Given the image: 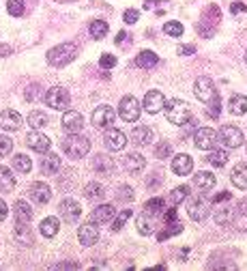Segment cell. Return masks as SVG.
Segmentation results:
<instances>
[{"label": "cell", "mask_w": 247, "mask_h": 271, "mask_svg": "<svg viewBox=\"0 0 247 271\" xmlns=\"http://www.w3.org/2000/svg\"><path fill=\"white\" fill-rule=\"evenodd\" d=\"M163 222H166V224L179 222V215H176V207H174V209H168V211H166V215H163Z\"/></svg>", "instance_id": "54"}, {"label": "cell", "mask_w": 247, "mask_h": 271, "mask_svg": "<svg viewBox=\"0 0 247 271\" xmlns=\"http://www.w3.org/2000/svg\"><path fill=\"white\" fill-rule=\"evenodd\" d=\"M163 105H166V97H163L159 91H149L144 95V110L149 112V114H157V112H161Z\"/></svg>", "instance_id": "15"}, {"label": "cell", "mask_w": 247, "mask_h": 271, "mask_svg": "<svg viewBox=\"0 0 247 271\" xmlns=\"http://www.w3.org/2000/svg\"><path fill=\"white\" fill-rule=\"evenodd\" d=\"M123 166H125L127 172L138 174V172H142V168L146 166V160L140 153H129V155H125V160H123Z\"/></svg>", "instance_id": "20"}, {"label": "cell", "mask_w": 247, "mask_h": 271, "mask_svg": "<svg viewBox=\"0 0 247 271\" xmlns=\"http://www.w3.org/2000/svg\"><path fill=\"white\" fill-rule=\"evenodd\" d=\"M116 119V112L110 108V105H99V108L93 112V125L103 129V127H112V123Z\"/></svg>", "instance_id": "11"}, {"label": "cell", "mask_w": 247, "mask_h": 271, "mask_svg": "<svg viewBox=\"0 0 247 271\" xmlns=\"http://www.w3.org/2000/svg\"><path fill=\"white\" fill-rule=\"evenodd\" d=\"M217 140H219L223 146H228V149H239V146L245 142V136H243V132H241L239 127L223 125L219 129V134H217Z\"/></svg>", "instance_id": "5"}, {"label": "cell", "mask_w": 247, "mask_h": 271, "mask_svg": "<svg viewBox=\"0 0 247 271\" xmlns=\"http://www.w3.org/2000/svg\"><path fill=\"white\" fill-rule=\"evenodd\" d=\"M138 231H140V235H144V237L155 233V220H153L151 213H146L144 211V213L138 217Z\"/></svg>", "instance_id": "32"}, {"label": "cell", "mask_w": 247, "mask_h": 271, "mask_svg": "<svg viewBox=\"0 0 247 271\" xmlns=\"http://www.w3.org/2000/svg\"><path fill=\"white\" fill-rule=\"evenodd\" d=\"M215 142H217V132L211 127H200L193 134V144L202 151H211L215 146Z\"/></svg>", "instance_id": "9"}, {"label": "cell", "mask_w": 247, "mask_h": 271, "mask_svg": "<svg viewBox=\"0 0 247 271\" xmlns=\"http://www.w3.org/2000/svg\"><path fill=\"white\" fill-rule=\"evenodd\" d=\"M179 54H181V56H191V54H196V45H181V48H179Z\"/></svg>", "instance_id": "55"}, {"label": "cell", "mask_w": 247, "mask_h": 271, "mask_svg": "<svg viewBox=\"0 0 247 271\" xmlns=\"http://www.w3.org/2000/svg\"><path fill=\"white\" fill-rule=\"evenodd\" d=\"M11 151H13V140L9 136H0V157L9 155Z\"/></svg>", "instance_id": "45"}, {"label": "cell", "mask_w": 247, "mask_h": 271, "mask_svg": "<svg viewBox=\"0 0 247 271\" xmlns=\"http://www.w3.org/2000/svg\"><path fill=\"white\" fill-rule=\"evenodd\" d=\"M161 209H163V198H151L149 203L144 204V211H146V213H151V215L159 213Z\"/></svg>", "instance_id": "42"}, {"label": "cell", "mask_w": 247, "mask_h": 271, "mask_svg": "<svg viewBox=\"0 0 247 271\" xmlns=\"http://www.w3.org/2000/svg\"><path fill=\"white\" fill-rule=\"evenodd\" d=\"M52 269H78V263H58Z\"/></svg>", "instance_id": "56"}, {"label": "cell", "mask_w": 247, "mask_h": 271, "mask_svg": "<svg viewBox=\"0 0 247 271\" xmlns=\"http://www.w3.org/2000/svg\"><path fill=\"white\" fill-rule=\"evenodd\" d=\"M228 110H230V114H234V116H243L247 112V97L245 95H232L230 102H228Z\"/></svg>", "instance_id": "24"}, {"label": "cell", "mask_w": 247, "mask_h": 271, "mask_svg": "<svg viewBox=\"0 0 247 271\" xmlns=\"http://www.w3.org/2000/svg\"><path fill=\"white\" fill-rule=\"evenodd\" d=\"M62 151L67 153L71 160H80V157H84L86 153L91 151V140L80 134H69L67 138L62 140Z\"/></svg>", "instance_id": "3"}, {"label": "cell", "mask_w": 247, "mask_h": 271, "mask_svg": "<svg viewBox=\"0 0 247 271\" xmlns=\"http://www.w3.org/2000/svg\"><path fill=\"white\" fill-rule=\"evenodd\" d=\"M187 196H189V187H187V185H179L176 190H172V194H170V200H172V204L176 207V204H181Z\"/></svg>", "instance_id": "39"}, {"label": "cell", "mask_w": 247, "mask_h": 271, "mask_svg": "<svg viewBox=\"0 0 247 271\" xmlns=\"http://www.w3.org/2000/svg\"><path fill=\"white\" fill-rule=\"evenodd\" d=\"M28 196L32 198V203H37V204H45V203H50V198H52V190H50V185L48 183H32L31 185V190H28Z\"/></svg>", "instance_id": "17"}, {"label": "cell", "mask_w": 247, "mask_h": 271, "mask_svg": "<svg viewBox=\"0 0 247 271\" xmlns=\"http://www.w3.org/2000/svg\"><path fill=\"white\" fill-rule=\"evenodd\" d=\"M78 239H80V243L82 245H95L97 241H99V226L95 222H91L88 220L84 226H80V231H78Z\"/></svg>", "instance_id": "13"}, {"label": "cell", "mask_w": 247, "mask_h": 271, "mask_svg": "<svg viewBox=\"0 0 247 271\" xmlns=\"http://www.w3.org/2000/svg\"><path fill=\"white\" fill-rule=\"evenodd\" d=\"M155 153H157V160H168V157H172V146L168 142H159Z\"/></svg>", "instance_id": "46"}, {"label": "cell", "mask_w": 247, "mask_h": 271, "mask_svg": "<svg viewBox=\"0 0 247 271\" xmlns=\"http://www.w3.org/2000/svg\"><path fill=\"white\" fill-rule=\"evenodd\" d=\"M127 37H129V34H127L125 31H121V33H119V37H116V45H121L123 41H127Z\"/></svg>", "instance_id": "58"}, {"label": "cell", "mask_w": 247, "mask_h": 271, "mask_svg": "<svg viewBox=\"0 0 247 271\" xmlns=\"http://www.w3.org/2000/svg\"><path fill=\"white\" fill-rule=\"evenodd\" d=\"M108 22H103V20H93L91 22V26H88V31H91V37L93 39H103L105 34H108Z\"/></svg>", "instance_id": "34"}, {"label": "cell", "mask_w": 247, "mask_h": 271, "mask_svg": "<svg viewBox=\"0 0 247 271\" xmlns=\"http://www.w3.org/2000/svg\"><path fill=\"white\" fill-rule=\"evenodd\" d=\"M114 207L112 204H99V207L91 213V222H95V224H108L112 217H114Z\"/></svg>", "instance_id": "22"}, {"label": "cell", "mask_w": 247, "mask_h": 271, "mask_svg": "<svg viewBox=\"0 0 247 271\" xmlns=\"http://www.w3.org/2000/svg\"><path fill=\"white\" fill-rule=\"evenodd\" d=\"M15 190V176L11 174L7 166H0V192H13Z\"/></svg>", "instance_id": "30"}, {"label": "cell", "mask_w": 247, "mask_h": 271, "mask_svg": "<svg viewBox=\"0 0 247 271\" xmlns=\"http://www.w3.org/2000/svg\"><path fill=\"white\" fill-rule=\"evenodd\" d=\"M129 217H131V209H123L121 213H119V217H116L114 222H112V231L114 233H119L123 226H125V222L129 220Z\"/></svg>", "instance_id": "40"}, {"label": "cell", "mask_w": 247, "mask_h": 271, "mask_svg": "<svg viewBox=\"0 0 247 271\" xmlns=\"http://www.w3.org/2000/svg\"><path fill=\"white\" fill-rule=\"evenodd\" d=\"M211 213V204L207 196H193L189 200V217L193 222H204Z\"/></svg>", "instance_id": "8"}, {"label": "cell", "mask_w": 247, "mask_h": 271, "mask_svg": "<svg viewBox=\"0 0 247 271\" xmlns=\"http://www.w3.org/2000/svg\"><path fill=\"white\" fill-rule=\"evenodd\" d=\"M170 228H166V231H161L159 235H157V239L159 241H166V239H170L172 235H179V233H183V224L181 222H172V224H168Z\"/></svg>", "instance_id": "38"}, {"label": "cell", "mask_w": 247, "mask_h": 271, "mask_svg": "<svg viewBox=\"0 0 247 271\" xmlns=\"http://www.w3.org/2000/svg\"><path fill=\"white\" fill-rule=\"evenodd\" d=\"M84 196L88 200H103L105 198V190H103V185H99V183H88L84 187Z\"/></svg>", "instance_id": "37"}, {"label": "cell", "mask_w": 247, "mask_h": 271, "mask_svg": "<svg viewBox=\"0 0 247 271\" xmlns=\"http://www.w3.org/2000/svg\"><path fill=\"white\" fill-rule=\"evenodd\" d=\"M207 162L211 164V166L215 168H223L228 164V151L223 149H211V153L207 155Z\"/></svg>", "instance_id": "31"}, {"label": "cell", "mask_w": 247, "mask_h": 271, "mask_svg": "<svg viewBox=\"0 0 247 271\" xmlns=\"http://www.w3.org/2000/svg\"><path fill=\"white\" fill-rule=\"evenodd\" d=\"M7 215H9V207H7V204H4V200L0 198V222H2Z\"/></svg>", "instance_id": "57"}, {"label": "cell", "mask_w": 247, "mask_h": 271, "mask_svg": "<svg viewBox=\"0 0 247 271\" xmlns=\"http://www.w3.org/2000/svg\"><path fill=\"white\" fill-rule=\"evenodd\" d=\"M131 140L136 144H149L151 140H153V129L151 127H146V125H138V127H133V132H131Z\"/></svg>", "instance_id": "27"}, {"label": "cell", "mask_w": 247, "mask_h": 271, "mask_svg": "<svg viewBox=\"0 0 247 271\" xmlns=\"http://www.w3.org/2000/svg\"><path fill=\"white\" fill-rule=\"evenodd\" d=\"M232 194L230 192H221L217 194V196H213V200H211V204H219V203H226V200H230Z\"/></svg>", "instance_id": "53"}, {"label": "cell", "mask_w": 247, "mask_h": 271, "mask_svg": "<svg viewBox=\"0 0 247 271\" xmlns=\"http://www.w3.org/2000/svg\"><path fill=\"white\" fill-rule=\"evenodd\" d=\"M163 33L170 34V37H181L183 34V24L181 22H166L163 24Z\"/></svg>", "instance_id": "41"}, {"label": "cell", "mask_w": 247, "mask_h": 271, "mask_svg": "<svg viewBox=\"0 0 247 271\" xmlns=\"http://www.w3.org/2000/svg\"><path fill=\"white\" fill-rule=\"evenodd\" d=\"M99 65H101V69H112L116 65V56L114 54H103L99 58Z\"/></svg>", "instance_id": "48"}, {"label": "cell", "mask_w": 247, "mask_h": 271, "mask_svg": "<svg viewBox=\"0 0 247 271\" xmlns=\"http://www.w3.org/2000/svg\"><path fill=\"white\" fill-rule=\"evenodd\" d=\"M103 144H105V149H110V151H123L127 144V136H125V132H121V129L110 127L108 134L103 136Z\"/></svg>", "instance_id": "10"}, {"label": "cell", "mask_w": 247, "mask_h": 271, "mask_svg": "<svg viewBox=\"0 0 247 271\" xmlns=\"http://www.w3.org/2000/svg\"><path fill=\"white\" fill-rule=\"evenodd\" d=\"M157 63H159V56H157L155 52H151V50L140 52L138 58H136V65L138 67H142V69H153Z\"/></svg>", "instance_id": "29"}, {"label": "cell", "mask_w": 247, "mask_h": 271, "mask_svg": "<svg viewBox=\"0 0 247 271\" xmlns=\"http://www.w3.org/2000/svg\"><path fill=\"white\" fill-rule=\"evenodd\" d=\"M13 168L17 170V172H22V174L31 172V170H32V162H31V157H26L24 153H17V155L13 157Z\"/></svg>", "instance_id": "35"}, {"label": "cell", "mask_w": 247, "mask_h": 271, "mask_svg": "<svg viewBox=\"0 0 247 271\" xmlns=\"http://www.w3.org/2000/svg\"><path fill=\"white\" fill-rule=\"evenodd\" d=\"M58 168H61V157H58L56 153H45L43 162H41V170H43L45 174H56Z\"/></svg>", "instance_id": "26"}, {"label": "cell", "mask_w": 247, "mask_h": 271, "mask_svg": "<svg viewBox=\"0 0 247 271\" xmlns=\"http://www.w3.org/2000/svg\"><path fill=\"white\" fill-rule=\"evenodd\" d=\"M0 127L4 132H15L22 127V116L15 110H2L0 112Z\"/></svg>", "instance_id": "18"}, {"label": "cell", "mask_w": 247, "mask_h": 271, "mask_svg": "<svg viewBox=\"0 0 247 271\" xmlns=\"http://www.w3.org/2000/svg\"><path fill=\"white\" fill-rule=\"evenodd\" d=\"M58 213H61V217H62L64 222L73 224V222L80 220L82 209H80V204L75 203L73 198H67V200H62V203H61V207H58Z\"/></svg>", "instance_id": "12"}, {"label": "cell", "mask_w": 247, "mask_h": 271, "mask_svg": "<svg viewBox=\"0 0 247 271\" xmlns=\"http://www.w3.org/2000/svg\"><path fill=\"white\" fill-rule=\"evenodd\" d=\"M28 125L32 129H43L48 125V116H45V112H39V110H32L31 114H28Z\"/></svg>", "instance_id": "36"}, {"label": "cell", "mask_w": 247, "mask_h": 271, "mask_svg": "<svg viewBox=\"0 0 247 271\" xmlns=\"http://www.w3.org/2000/svg\"><path fill=\"white\" fill-rule=\"evenodd\" d=\"M26 102H34V99H39L41 97V91H39V86L37 84H32V86H28L26 88Z\"/></svg>", "instance_id": "50"}, {"label": "cell", "mask_w": 247, "mask_h": 271, "mask_svg": "<svg viewBox=\"0 0 247 271\" xmlns=\"http://www.w3.org/2000/svg\"><path fill=\"white\" fill-rule=\"evenodd\" d=\"M119 116H121V119L125 121V123H136L138 116H140V103H138V99L131 97V95L123 97L121 103H119Z\"/></svg>", "instance_id": "7"}, {"label": "cell", "mask_w": 247, "mask_h": 271, "mask_svg": "<svg viewBox=\"0 0 247 271\" xmlns=\"http://www.w3.org/2000/svg\"><path fill=\"white\" fill-rule=\"evenodd\" d=\"M26 144L31 146L32 151H37V153H48L50 146H52V140L48 138V136L39 134V132H31L26 136Z\"/></svg>", "instance_id": "16"}, {"label": "cell", "mask_w": 247, "mask_h": 271, "mask_svg": "<svg viewBox=\"0 0 247 271\" xmlns=\"http://www.w3.org/2000/svg\"><path fill=\"white\" fill-rule=\"evenodd\" d=\"M172 170H174V174H179V176H187L193 170V160L187 153H179L172 160Z\"/></svg>", "instance_id": "19"}, {"label": "cell", "mask_w": 247, "mask_h": 271, "mask_svg": "<svg viewBox=\"0 0 247 271\" xmlns=\"http://www.w3.org/2000/svg\"><path fill=\"white\" fill-rule=\"evenodd\" d=\"M193 93H196V97L204 103H211L217 97V88L213 84V80L207 78V75H202V78H198L193 82Z\"/></svg>", "instance_id": "6"}, {"label": "cell", "mask_w": 247, "mask_h": 271, "mask_svg": "<svg viewBox=\"0 0 247 271\" xmlns=\"http://www.w3.org/2000/svg\"><path fill=\"white\" fill-rule=\"evenodd\" d=\"M62 127H64V132H69V134H80L82 127H84V119H82L80 112H75V110H64Z\"/></svg>", "instance_id": "14"}, {"label": "cell", "mask_w": 247, "mask_h": 271, "mask_svg": "<svg viewBox=\"0 0 247 271\" xmlns=\"http://www.w3.org/2000/svg\"><path fill=\"white\" fill-rule=\"evenodd\" d=\"M245 63H247V52H245Z\"/></svg>", "instance_id": "60"}, {"label": "cell", "mask_w": 247, "mask_h": 271, "mask_svg": "<svg viewBox=\"0 0 247 271\" xmlns=\"http://www.w3.org/2000/svg\"><path fill=\"white\" fill-rule=\"evenodd\" d=\"M78 56V45L75 43H61L48 52V63L52 67H67Z\"/></svg>", "instance_id": "2"}, {"label": "cell", "mask_w": 247, "mask_h": 271, "mask_svg": "<svg viewBox=\"0 0 247 271\" xmlns=\"http://www.w3.org/2000/svg\"><path fill=\"white\" fill-rule=\"evenodd\" d=\"M7 11L13 17H20L22 13H24V2H22V0H9V2H7Z\"/></svg>", "instance_id": "44"}, {"label": "cell", "mask_w": 247, "mask_h": 271, "mask_svg": "<svg viewBox=\"0 0 247 271\" xmlns=\"http://www.w3.org/2000/svg\"><path fill=\"white\" fill-rule=\"evenodd\" d=\"M213 220H215L217 224H226L228 220H230V209H228V207H217V204H215Z\"/></svg>", "instance_id": "43"}, {"label": "cell", "mask_w": 247, "mask_h": 271, "mask_svg": "<svg viewBox=\"0 0 247 271\" xmlns=\"http://www.w3.org/2000/svg\"><path fill=\"white\" fill-rule=\"evenodd\" d=\"M93 170H95L97 174H103V176H108L112 174V170H114V164H112V160L108 155H103V153H99V155L93 157Z\"/></svg>", "instance_id": "21"}, {"label": "cell", "mask_w": 247, "mask_h": 271, "mask_svg": "<svg viewBox=\"0 0 247 271\" xmlns=\"http://www.w3.org/2000/svg\"><path fill=\"white\" fill-rule=\"evenodd\" d=\"M123 17H125V22H127V24H136V22H138V17H140V13H138L136 9H127V11H125V15H123Z\"/></svg>", "instance_id": "52"}, {"label": "cell", "mask_w": 247, "mask_h": 271, "mask_svg": "<svg viewBox=\"0 0 247 271\" xmlns=\"http://www.w3.org/2000/svg\"><path fill=\"white\" fill-rule=\"evenodd\" d=\"M163 112H166V119L176 127H183L187 123H191V108L183 99H170V102H166Z\"/></svg>", "instance_id": "1"}, {"label": "cell", "mask_w": 247, "mask_h": 271, "mask_svg": "<svg viewBox=\"0 0 247 271\" xmlns=\"http://www.w3.org/2000/svg\"><path fill=\"white\" fill-rule=\"evenodd\" d=\"M193 185L198 187V190H213L215 187V174L207 172V170H202V172H198L196 176H193Z\"/></svg>", "instance_id": "25"}, {"label": "cell", "mask_w": 247, "mask_h": 271, "mask_svg": "<svg viewBox=\"0 0 247 271\" xmlns=\"http://www.w3.org/2000/svg\"><path fill=\"white\" fill-rule=\"evenodd\" d=\"M219 112H221V102H219V97H215L213 102H211L209 116H211V119H219Z\"/></svg>", "instance_id": "47"}, {"label": "cell", "mask_w": 247, "mask_h": 271, "mask_svg": "<svg viewBox=\"0 0 247 271\" xmlns=\"http://www.w3.org/2000/svg\"><path fill=\"white\" fill-rule=\"evenodd\" d=\"M230 179H232L234 187H239V190H247V164L245 162H241V164H237V166L232 168Z\"/></svg>", "instance_id": "23"}, {"label": "cell", "mask_w": 247, "mask_h": 271, "mask_svg": "<svg viewBox=\"0 0 247 271\" xmlns=\"http://www.w3.org/2000/svg\"><path fill=\"white\" fill-rule=\"evenodd\" d=\"M230 13H232V15H243V13H247V2H243V0H237V2H232Z\"/></svg>", "instance_id": "49"}, {"label": "cell", "mask_w": 247, "mask_h": 271, "mask_svg": "<svg viewBox=\"0 0 247 271\" xmlns=\"http://www.w3.org/2000/svg\"><path fill=\"white\" fill-rule=\"evenodd\" d=\"M13 211H15L17 222H31L32 220V209L28 207V203H24V200H17L13 204Z\"/></svg>", "instance_id": "33"}, {"label": "cell", "mask_w": 247, "mask_h": 271, "mask_svg": "<svg viewBox=\"0 0 247 271\" xmlns=\"http://www.w3.org/2000/svg\"><path fill=\"white\" fill-rule=\"evenodd\" d=\"M119 198L121 200H127V203H129V200H133V190L129 185H121L119 187Z\"/></svg>", "instance_id": "51"}, {"label": "cell", "mask_w": 247, "mask_h": 271, "mask_svg": "<svg viewBox=\"0 0 247 271\" xmlns=\"http://www.w3.org/2000/svg\"><path fill=\"white\" fill-rule=\"evenodd\" d=\"M153 2H155V0H144V9H151Z\"/></svg>", "instance_id": "59"}, {"label": "cell", "mask_w": 247, "mask_h": 271, "mask_svg": "<svg viewBox=\"0 0 247 271\" xmlns=\"http://www.w3.org/2000/svg\"><path fill=\"white\" fill-rule=\"evenodd\" d=\"M58 228H61V222H58L56 217H45V220L41 222L39 231H41V235H43V237L52 239V237H56V235H58Z\"/></svg>", "instance_id": "28"}, {"label": "cell", "mask_w": 247, "mask_h": 271, "mask_svg": "<svg viewBox=\"0 0 247 271\" xmlns=\"http://www.w3.org/2000/svg\"><path fill=\"white\" fill-rule=\"evenodd\" d=\"M45 103L54 110H67L71 105V95H69L67 88L62 86H54L45 93Z\"/></svg>", "instance_id": "4"}]
</instances>
